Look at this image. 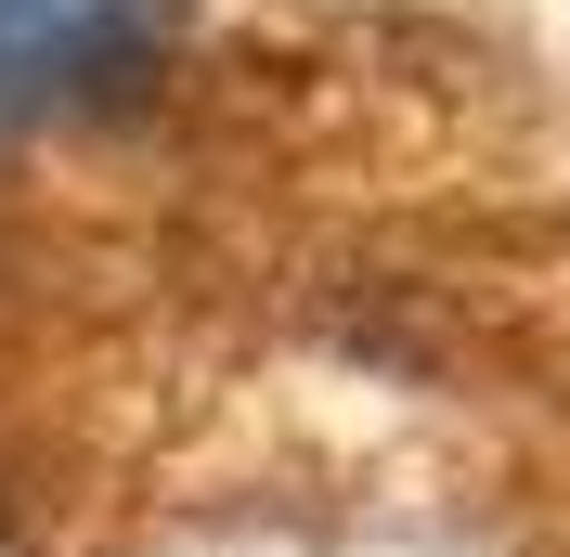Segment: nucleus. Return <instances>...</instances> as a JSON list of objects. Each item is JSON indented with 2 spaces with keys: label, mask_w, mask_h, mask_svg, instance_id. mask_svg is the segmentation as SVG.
<instances>
[{
  "label": "nucleus",
  "mask_w": 570,
  "mask_h": 557,
  "mask_svg": "<svg viewBox=\"0 0 570 557\" xmlns=\"http://www.w3.org/2000/svg\"><path fill=\"white\" fill-rule=\"evenodd\" d=\"M142 39V0H0V105H52Z\"/></svg>",
  "instance_id": "nucleus-1"
}]
</instances>
